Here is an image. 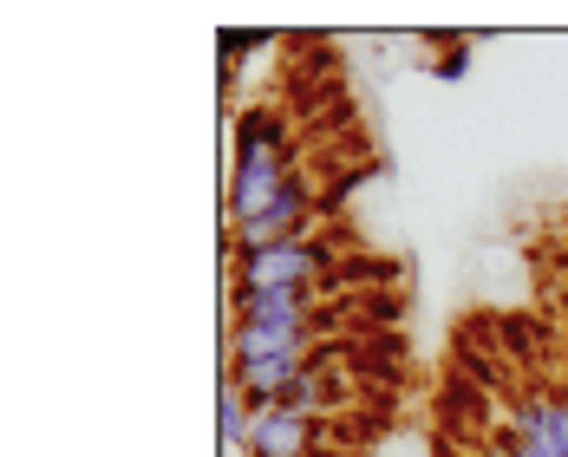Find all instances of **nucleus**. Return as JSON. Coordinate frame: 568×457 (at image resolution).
Returning <instances> with one entry per match:
<instances>
[{
  "mask_svg": "<svg viewBox=\"0 0 568 457\" xmlns=\"http://www.w3.org/2000/svg\"><path fill=\"white\" fill-rule=\"evenodd\" d=\"M301 190L294 158H287V124L275 112H242L235 118V171H229V223H255L275 203Z\"/></svg>",
  "mask_w": 568,
  "mask_h": 457,
  "instance_id": "1",
  "label": "nucleus"
},
{
  "mask_svg": "<svg viewBox=\"0 0 568 457\" xmlns=\"http://www.w3.org/2000/svg\"><path fill=\"white\" fill-rule=\"evenodd\" d=\"M327 248L321 235H294V242H275V248H255V255H235V275H229V294H314L321 275H327Z\"/></svg>",
  "mask_w": 568,
  "mask_h": 457,
  "instance_id": "2",
  "label": "nucleus"
},
{
  "mask_svg": "<svg viewBox=\"0 0 568 457\" xmlns=\"http://www.w3.org/2000/svg\"><path fill=\"white\" fill-rule=\"evenodd\" d=\"M321 445V418L314 412H294V405H255V425H248V457H314Z\"/></svg>",
  "mask_w": 568,
  "mask_h": 457,
  "instance_id": "3",
  "label": "nucleus"
},
{
  "mask_svg": "<svg viewBox=\"0 0 568 457\" xmlns=\"http://www.w3.org/2000/svg\"><path fill=\"white\" fill-rule=\"evenodd\" d=\"M321 353V346H314ZM314 353H294V359H255V366H229V379L248 393V405H294V393L307 386L314 373Z\"/></svg>",
  "mask_w": 568,
  "mask_h": 457,
  "instance_id": "4",
  "label": "nucleus"
},
{
  "mask_svg": "<svg viewBox=\"0 0 568 457\" xmlns=\"http://www.w3.org/2000/svg\"><path fill=\"white\" fill-rule=\"evenodd\" d=\"M314 327H229V366H255V359H294L314 353Z\"/></svg>",
  "mask_w": 568,
  "mask_h": 457,
  "instance_id": "5",
  "label": "nucleus"
},
{
  "mask_svg": "<svg viewBox=\"0 0 568 457\" xmlns=\"http://www.w3.org/2000/svg\"><path fill=\"white\" fill-rule=\"evenodd\" d=\"M242 327H321L314 294H229Z\"/></svg>",
  "mask_w": 568,
  "mask_h": 457,
  "instance_id": "6",
  "label": "nucleus"
},
{
  "mask_svg": "<svg viewBox=\"0 0 568 457\" xmlns=\"http://www.w3.org/2000/svg\"><path fill=\"white\" fill-rule=\"evenodd\" d=\"M248 425H255L248 393L235 379H223V393H216V431H223V445H248Z\"/></svg>",
  "mask_w": 568,
  "mask_h": 457,
  "instance_id": "7",
  "label": "nucleus"
}]
</instances>
